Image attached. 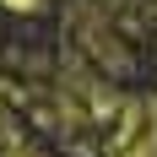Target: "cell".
<instances>
[{
  "instance_id": "cell-3",
  "label": "cell",
  "mask_w": 157,
  "mask_h": 157,
  "mask_svg": "<svg viewBox=\"0 0 157 157\" xmlns=\"http://www.w3.org/2000/svg\"><path fill=\"white\" fill-rule=\"evenodd\" d=\"M6 6H11V11H33L38 0H6Z\"/></svg>"
},
{
  "instance_id": "cell-2",
  "label": "cell",
  "mask_w": 157,
  "mask_h": 157,
  "mask_svg": "<svg viewBox=\"0 0 157 157\" xmlns=\"http://www.w3.org/2000/svg\"><path fill=\"white\" fill-rule=\"evenodd\" d=\"M76 38H81L87 49H92V54H98L103 65H114V71L125 65V49H119V38H114V33L103 27V16H98L92 6H81V11H76Z\"/></svg>"
},
{
  "instance_id": "cell-4",
  "label": "cell",
  "mask_w": 157,
  "mask_h": 157,
  "mask_svg": "<svg viewBox=\"0 0 157 157\" xmlns=\"http://www.w3.org/2000/svg\"><path fill=\"white\" fill-rule=\"evenodd\" d=\"M6 157H38V152H6Z\"/></svg>"
},
{
  "instance_id": "cell-1",
  "label": "cell",
  "mask_w": 157,
  "mask_h": 157,
  "mask_svg": "<svg viewBox=\"0 0 157 157\" xmlns=\"http://www.w3.org/2000/svg\"><path fill=\"white\" fill-rule=\"evenodd\" d=\"M114 157H157V98L125 109V119H119V141H114Z\"/></svg>"
}]
</instances>
